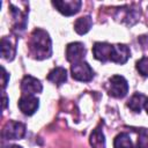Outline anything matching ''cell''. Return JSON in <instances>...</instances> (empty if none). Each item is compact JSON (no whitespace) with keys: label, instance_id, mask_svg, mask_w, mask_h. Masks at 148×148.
Returning <instances> with one entry per match:
<instances>
[{"label":"cell","instance_id":"obj_3","mask_svg":"<svg viewBox=\"0 0 148 148\" xmlns=\"http://www.w3.org/2000/svg\"><path fill=\"white\" fill-rule=\"evenodd\" d=\"M128 92V83L121 75H112L109 79V94L117 98H123Z\"/></svg>","mask_w":148,"mask_h":148},{"label":"cell","instance_id":"obj_16","mask_svg":"<svg viewBox=\"0 0 148 148\" xmlns=\"http://www.w3.org/2000/svg\"><path fill=\"white\" fill-rule=\"evenodd\" d=\"M114 148H134L131 141V138L127 133H119L113 141Z\"/></svg>","mask_w":148,"mask_h":148},{"label":"cell","instance_id":"obj_17","mask_svg":"<svg viewBox=\"0 0 148 148\" xmlns=\"http://www.w3.org/2000/svg\"><path fill=\"white\" fill-rule=\"evenodd\" d=\"M10 7H12V13H13V16H14V20H15L16 28L23 30L25 28V24H27V15L22 14V12L20 9L15 8L13 5H10Z\"/></svg>","mask_w":148,"mask_h":148},{"label":"cell","instance_id":"obj_14","mask_svg":"<svg viewBox=\"0 0 148 148\" xmlns=\"http://www.w3.org/2000/svg\"><path fill=\"white\" fill-rule=\"evenodd\" d=\"M146 99H147V97H146L143 94L136 92V94H134V95L128 99L127 106H128L132 111H134V112H140L141 109L145 106Z\"/></svg>","mask_w":148,"mask_h":148},{"label":"cell","instance_id":"obj_8","mask_svg":"<svg viewBox=\"0 0 148 148\" xmlns=\"http://www.w3.org/2000/svg\"><path fill=\"white\" fill-rule=\"evenodd\" d=\"M39 106V101L34 95H23L18 99V108L27 116L34 114Z\"/></svg>","mask_w":148,"mask_h":148},{"label":"cell","instance_id":"obj_20","mask_svg":"<svg viewBox=\"0 0 148 148\" xmlns=\"http://www.w3.org/2000/svg\"><path fill=\"white\" fill-rule=\"evenodd\" d=\"M1 69H2V88H5L7 86V81L9 79V74H7V72H6V69L3 67Z\"/></svg>","mask_w":148,"mask_h":148},{"label":"cell","instance_id":"obj_18","mask_svg":"<svg viewBox=\"0 0 148 148\" xmlns=\"http://www.w3.org/2000/svg\"><path fill=\"white\" fill-rule=\"evenodd\" d=\"M136 69L142 76H148V57H142L136 61Z\"/></svg>","mask_w":148,"mask_h":148},{"label":"cell","instance_id":"obj_12","mask_svg":"<svg viewBox=\"0 0 148 148\" xmlns=\"http://www.w3.org/2000/svg\"><path fill=\"white\" fill-rule=\"evenodd\" d=\"M47 80L54 84H62L67 80V72L64 67H54L47 75Z\"/></svg>","mask_w":148,"mask_h":148},{"label":"cell","instance_id":"obj_23","mask_svg":"<svg viewBox=\"0 0 148 148\" xmlns=\"http://www.w3.org/2000/svg\"><path fill=\"white\" fill-rule=\"evenodd\" d=\"M6 103H7V98H6V95L3 94V109L6 108Z\"/></svg>","mask_w":148,"mask_h":148},{"label":"cell","instance_id":"obj_13","mask_svg":"<svg viewBox=\"0 0 148 148\" xmlns=\"http://www.w3.org/2000/svg\"><path fill=\"white\" fill-rule=\"evenodd\" d=\"M92 25V20L89 15L87 16H82V17H79L75 23H74V30L79 34V35H84L87 34L90 28Z\"/></svg>","mask_w":148,"mask_h":148},{"label":"cell","instance_id":"obj_4","mask_svg":"<svg viewBox=\"0 0 148 148\" xmlns=\"http://www.w3.org/2000/svg\"><path fill=\"white\" fill-rule=\"evenodd\" d=\"M25 135V125L18 121H9L2 130V136L6 140H18Z\"/></svg>","mask_w":148,"mask_h":148},{"label":"cell","instance_id":"obj_22","mask_svg":"<svg viewBox=\"0 0 148 148\" xmlns=\"http://www.w3.org/2000/svg\"><path fill=\"white\" fill-rule=\"evenodd\" d=\"M5 148H22L21 146H17V145H12V146H7Z\"/></svg>","mask_w":148,"mask_h":148},{"label":"cell","instance_id":"obj_11","mask_svg":"<svg viewBox=\"0 0 148 148\" xmlns=\"http://www.w3.org/2000/svg\"><path fill=\"white\" fill-rule=\"evenodd\" d=\"M16 53V47L15 43L10 40L8 37H3L1 39V56L6 60H13Z\"/></svg>","mask_w":148,"mask_h":148},{"label":"cell","instance_id":"obj_9","mask_svg":"<svg viewBox=\"0 0 148 148\" xmlns=\"http://www.w3.org/2000/svg\"><path fill=\"white\" fill-rule=\"evenodd\" d=\"M21 90L23 95H35L43 90V86L40 81L31 75H25L21 82Z\"/></svg>","mask_w":148,"mask_h":148},{"label":"cell","instance_id":"obj_19","mask_svg":"<svg viewBox=\"0 0 148 148\" xmlns=\"http://www.w3.org/2000/svg\"><path fill=\"white\" fill-rule=\"evenodd\" d=\"M135 148H148V132H146L145 130L140 131Z\"/></svg>","mask_w":148,"mask_h":148},{"label":"cell","instance_id":"obj_1","mask_svg":"<svg viewBox=\"0 0 148 148\" xmlns=\"http://www.w3.org/2000/svg\"><path fill=\"white\" fill-rule=\"evenodd\" d=\"M30 52L38 60L46 59L52 54V42L50 35L43 29H35L30 38Z\"/></svg>","mask_w":148,"mask_h":148},{"label":"cell","instance_id":"obj_21","mask_svg":"<svg viewBox=\"0 0 148 148\" xmlns=\"http://www.w3.org/2000/svg\"><path fill=\"white\" fill-rule=\"evenodd\" d=\"M145 109H146V112H147V114H148V97H147V99H146V103H145V106H143Z\"/></svg>","mask_w":148,"mask_h":148},{"label":"cell","instance_id":"obj_10","mask_svg":"<svg viewBox=\"0 0 148 148\" xmlns=\"http://www.w3.org/2000/svg\"><path fill=\"white\" fill-rule=\"evenodd\" d=\"M130 49L124 45V44H116L113 45V50H112V57H111V61L116 62V64H125L128 58H130Z\"/></svg>","mask_w":148,"mask_h":148},{"label":"cell","instance_id":"obj_6","mask_svg":"<svg viewBox=\"0 0 148 148\" xmlns=\"http://www.w3.org/2000/svg\"><path fill=\"white\" fill-rule=\"evenodd\" d=\"M52 5L64 15L71 16L76 14L80 8L82 2L80 0H65V1H53Z\"/></svg>","mask_w":148,"mask_h":148},{"label":"cell","instance_id":"obj_2","mask_svg":"<svg viewBox=\"0 0 148 148\" xmlns=\"http://www.w3.org/2000/svg\"><path fill=\"white\" fill-rule=\"evenodd\" d=\"M71 73L72 77L76 81L81 82H89L94 77V71L90 67V65L86 61H79L75 64H72L71 66Z\"/></svg>","mask_w":148,"mask_h":148},{"label":"cell","instance_id":"obj_7","mask_svg":"<svg viewBox=\"0 0 148 148\" xmlns=\"http://www.w3.org/2000/svg\"><path fill=\"white\" fill-rule=\"evenodd\" d=\"M112 50H113V45L109 44V43H102V42H97L94 44L92 46V53L94 57L102 61V62H106V61H111V57H112Z\"/></svg>","mask_w":148,"mask_h":148},{"label":"cell","instance_id":"obj_15","mask_svg":"<svg viewBox=\"0 0 148 148\" xmlns=\"http://www.w3.org/2000/svg\"><path fill=\"white\" fill-rule=\"evenodd\" d=\"M90 145L92 148H105V139L101 127H96L90 134Z\"/></svg>","mask_w":148,"mask_h":148},{"label":"cell","instance_id":"obj_5","mask_svg":"<svg viewBox=\"0 0 148 148\" xmlns=\"http://www.w3.org/2000/svg\"><path fill=\"white\" fill-rule=\"evenodd\" d=\"M86 54V47L81 42L69 43L66 46V59L71 64L82 61Z\"/></svg>","mask_w":148,"mask_h":148}]
</instances>
